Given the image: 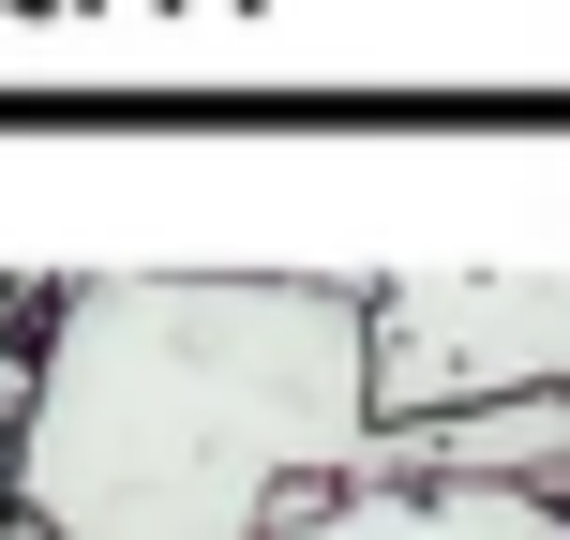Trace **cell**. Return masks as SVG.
<instances>
[{"label": "cell", "instance_id": "1", "mask_svg": "<svg viewBox=\"0 0 570 540\" xmlns=\"http://www.w3.org/2000/svg\"><path fill=\"white\" fill-rule=\"evenodd\" d=\"M361 435V285L106 271L46 301L16 511L76 540H256L271 495L331 481Z\"/></svg>", "mask_w": 570, "mask_h": 540}, {"label": "cell", "instance_id": "2", "mask_svg": "<svg viewBox=\"0 0 570 540\" xmlns=\"http://www.w3.org/2000/svg\"><path fill=\"white\" fill-rule=\"evenodd\" d=\"M570 375V271H421L361 285V391L375 421H421L465 391H541Z\"/></svg>", "mask_w": 570, "mask_h": 540}, {"label": "cell", "instance_id": "3", "mask_svg": "<svg viewBox=\"0 0 570 540\" xmlns=\"http://www.w3.org/2000/svg\"><path fill=\"white\" fill-rule=\"evenodd\" d=\"M375 451L481 465V481H525V495L570 511V375H541V391H465V405H421V421H375Z\"/></svg>", "mask_w": 570, "mask_h": 540}]
</instances>
